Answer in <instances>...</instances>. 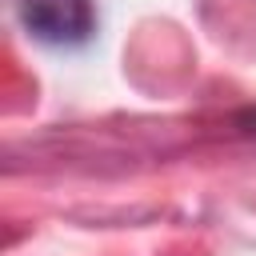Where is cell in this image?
I'll return each instance as SVG.
<instances>
[{
    "label": "cell",
    "instance_id": "cell-2",
    "mask_svg": "<svg viewBox=\"0 0 256 256\" xmlns=\"http://www.w3.org/2000/svg\"><path fill=\"white\" fill-rule=\"evenodd\" d=\"M236 124H240L248 136H256V104H252V108H244V112L236 116Z\"/></svg>",
    "mask_w": 256,
    "mask_h": 256
},
{
    "label": "cell",
    "instance_id": "cell-1",
    "mask_svg": "<svg viewBox=\"0 0 256 256\" xmlns=\"http://www.w3.org/2000/svg\"><path fill=\"white\" fill-rule=\"evenodd\" d=\"M20 20L28 36L56 48H80L96 36L92 0H20Z\"/></svg>",
    "mask_w": 256,
    "mask_h": 256
}]
</instances>
